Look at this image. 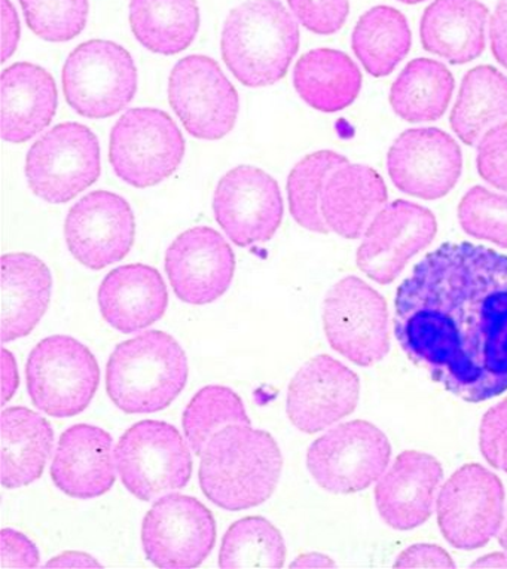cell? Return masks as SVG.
Masks as SVG:
<instances>
[{"instance_id":"6da1fadb","label":"cell","mask_w":507,"mask_h":569,"mask_svg":"<svg viewBox=\"0 0 507 569\" xmlns=\"http://www.w3.org/2000/svg\"><path fill=\"white\" fill-rule=\"evenodd\" d=\"M395 335L409 360L470 403L507 391V256L447 242L399 286Z\"/></svg>"},{"instance_id":"7a4b0ae2","label":"cell","mask_w":507,"mask_h":569,"mask_svg":"<svg viewBox=\"0 0 507 569\" xmlns=\"http://www.w3.org/2000/svg\"><path fill=\"white\" fill-rule=\"evenodd\" d=\"M281 467L284 457L270 433L233 423L206 445L198 479L202 493L220 509L246 510L272 496Z\"/></svg>"},{"instance_id":"3957f363","label":"cell","mask_w":507,"mask_h":569,"mask_svg":"<svg viewBox=\"0 0 507 569\" xmlns=\"http://www.w3.org/2000/svg\"><path fill=\"white\" fill-rule=\"evenodd\" d=\"M188 381V359L171 335L149 330L121 342L106 366V390L126 413L166 409Z\"/></svg>"},{"instance_id":"277c9868","label":"cell","mask_w":507,"mask_h":569,"mask_svg":"<svg viewBox=\"0 0 507 569\" xmlns=\"http://www.w3.org/2000/svg\"><path fill=\"white\" fill-rule=\"evenodd\" d=\"M222 59L246 87L279 82L299 50L297 21L280 0H249L225 21Z\"/></svg>"},{"instance_id":"5b68a950","label":"cell","mask_w":507,"mask_h":569,"mask_svg":"<svg viewBox=\"0 0 507 569\" xmlns=\"http://www.w3.org/2000/svg\"><path fill=\"white\" fill-rule=\"evenodd\" d=\"M175 426L140 421L130 427L115 448L117 470L127 491L153 501L187 487L192 476L191 447Z\"/></svg>"},{"instance_id":"8992f818","label":"cell","mask_w":507,"mask_h":569,"mask_svg":"<svg viewBox=\"0 0 507 569\" xmlns=\"http://www.w3.org/2000/svg\"><path fill=\"white\" fill-rule=\"evenodd\" d=\"M33 405L54 418L83 412L95 399L100 369L95 355L82 342L54 335L39 342L26 366Z\"/></svg>"},{"instance_id":"52a82bcc","label":"cell","mask_w":507,"mask_h":569,"mask_svg":"<svg viewBox=\"0 0 507 569\" xmlns=\"http://www.w3.org/2000/svg\"><path fill=\"white\" fill-rule=\"evenodd\" d=\"M109 156L119 179L135 188H149L179 169L185 140L162 110L131 109L112 128Z\"/></svg>"},{"instance_id":"ba28073f","label":"cell","mask_w":507,"mask_h":569,"mask_svg":"<svg viewBox=\"0 0 507 569\" xmlns=\"http://www.w3.org/2000/svg\"><path fill=\"white\" fill-rule=\"evenodd\" d=\"M324 326L329 346L361 368L389 355L386 299L359 277L342 278L326 295Z\"/></svg>"},{"instance_id":"9c48e42d","label":"cell","mask_w":507,"mask_h":569,"mask_svg":"<svg viewBox=\"0 0 507 569\" xmlns=\"http://www.w3.org/2000/svg\"><path fill=\"white\" fill-rule=\"evenodd\" d=\"M138 90V69L118 43L88 41L66 60V100L81 117L103 119L126 109Z\"/></svg>"},{"instance_id":"30bf717a","label":"cell","mask_w":507,"mask_h":569,"mask_svg":"<svg viewBox=\"0 0 507 569\" xmlns=\"http://www.w3.org/2000/svg\"><path fill=\"white\" fill-rule=\"evenodd\" d=\"M391 445L368 421L339 423L317 439L307 453L308 471L325 491L355 493L377 482L389 466Z\"/></svg>"},{"instance_id":"8fae6325","label":"cell","mask_w":507,"mask_h":569,"mask_svg":"<svg viewBox=\"0 0 507 569\" xmlns=\"http://www.w3.org/2000/svg\"><path fill=\"white\" fill-rule=\"evenodd\" d=\"M100 144L90 128L60 123L30 148L26 178L34 196L51 204L73 200L99 179Z\"/></svg>"},{"instance_id":"7c38bea8","label":"cell","mask_w":507,"mask_h":569,"mask_svg":"<svg viewBox=\"0 0 507 569\" xmlns=\"http://www.w3.org/2000/svg\"><path fill=\"white\" fill-rule=\"evenodd\" d=\"M505 488L480 465L458 469L440 488L438 522L445 540L460 550L487 546L505 520Z\"/></svg>"},{"instance_id":"4fadbf2b","label":"cell","mask_w":507,"mask_h":569,"mask_svg":"<svg viewBox=\"0 0 507 569\" xmlns=\"http://www.w3.org/2000/svg\"><path fill=\"white\" fill-rule=\"evenodd\" d=\"M216 520L197 498L166 493L145 516L142 547L160 568H197L213 550Z\"/></svg>"},{"instance_id":"5bb4252c","label":"cell","mask_w":507,"mask_h":569,"mask_svg":"<svg viewBox=\"0 0 507 569\" xmlns=\"http://www.w3.org/2000/svg\"><path fill=\"white\" fill-rule=\"evenodd\" d=\"M169 99L183 127L197 139H222L236 126L240 108L236 88L210 57L189 56L175 66Z\"/></svg>"},{"instance_id":"9a60e30c","label":"cell","mask_w":507,"mask_h":569,"mask_svg":"<svg viewBox=\"0 0 507 569\" xmlns=\"http://www.w3.org/2000/svg\"><path fill=\"white\" fill-rule=\"evenodd\" d=\"M279 183L257 167L240 166L220 179L213 196L216 222L238 247L270 241L284 220Z\"/></svg>"},{"instance_id":"2e32d148","label":"cell","mask_w":507,"mask_h":569,"mask_svg":"<svg viewBox=\"0 0 507 569\" xmlns=\"http://www.w3.org/2000/svg\"><path fill=\"white\" fill-rule=\"evenodd\" d=\"M438 232L435 214L416 202L398 200L375 216L357 250V267L370 280L390 284L414 256L431 244Z\"/></svg>"},{"instance_id":"e0dca14e","label":"cell","mask_w":507,"mask_h":569,"mask_svg":"<svg viewBox=\"0 0 507 569\" xmlns=\"http://www.w3.org/2000/svg\"><path fill=\"white\" fill-rule=\"evenodd\" d=\"M387 170L400 192L421 200H439L460 180L461 149L439 128H414L391 144Z\"/></svg>"},{"instance_id":"ac0fdd59","label":"cell","mask_w":507,"mask_h":569,"mask_svg":"<svg viewBox=\"0 0 507 569\" xmlns=\"http://www.w3.org/2000/svg\"><path fill=\"white\" fill-rule=\"evenodd\" d=\"M136 223L129 202L117 193H88L70 209L64 237L83 267L103 269L119 262L133 247Z\"/></svg>"},{"instance_id":"d6986e66","label":"cell","mask_w":507,"mask_h":569,"mask_svg":"<svg viewBox=\"0 0 507 569\" xmlns=\"http://www.w3.org/2000/svg\"><path fill=\"white\" fill-rule=\"evenodd\" d=\"M359 396L360 379L351 369L317 356L290 381L286 412L299 431L315 435L355 412Z\"/></svg>"},{"instance_id":"ffe728a7","label":"cell","mask_w":507,"mask_h":569,"mask_svg":"<svg viewBox=\"0 0 507 569\" xmlns=\"http://www.w3.org/2000/svg\"><path fill=\"white\" fill-rule=\"evenodd\" d=\"M166 271L180 301L206 306L227 293L236 272V254L213 228L197 227L171 242Z\"/></svg>"},{"instance_id":"44dd1931","label":"cell","mask_w":507,"mask_h":569,"mask_svg":"<svg viewBox=\"0 0 507 569\" xmlns=\"http://www.w3.org/2000/svg\"><path fill=\"white\" fill-rule=\"evenodd\" d=\"M443 476V466L429 453H400L375 487V505L381 519L398 531L421 527L434 511Z\"/></svg>"},{"instance_id":"7402d4cb","label":"cell","mask_w":507,"mask_h":569,"mask_svg":"<svg viewBox=\"0 0 507 569\" xmlns=\"http://www.w3.org/2000/svg\"><path fill=\"white\" fill-rule=\"evenodd\" d=\"M112 436L90 423H77L60 436L51 478L66 496L92 500L105 496L117 480Z\"/></svg>"},{"instance_id":"603a6c76","label":"cell","mask_w":507,"mask_h":569,"mask_svg":"<svg viewBox=\"0 0 507 569\" xmlns=\"http://www.w3.org/2000/svg\"><path fill=\"white\" fill-rule=\"evenodd\" d=\"M101 316L121 333H138L157 323L169 307L161 273L143 263L110 271L99 289Z\"/></svg>"},{"instance_id":"cb8c5ba5","label":"cell","mask_w":507,"mask_h":569,"mask_svg":"<svg viewBox=\"0 0 507 569\" xmlns=\"http://www.w3.org/2000/svg\"><path fill=\"white\" fill-rule=\"evenodd\" d=\"M57 109L54 78L32 63H17L0 77L2 137L23 143L46 130Z\"/></svg>"},{"instance_id":"d4e9b609","label":"cell","mask_w":507,"mask_h":569,"mask_svg":"<svg viewBox=\"0 0 507 569\" xmlns=\"http://www.w3.org/2000/svg\"><path fill=\"white\" fill-rule=\"evenodd\" d=\"M385 180L368 166L346 164L329 176L321 193V216L329 231L347 240L364 236L387 206Z\"/></svg>"},{"instance_id":"484cf974","label":"cell","mask_w":507,"mask_h":569,"mask_svg":"<svg viewBox=\"0 0 507 569\" xmlns=\"http://www.w3.org/2000/svg\"><path fill=\"white\" fill-rule=\"evenodd\" d=\"M0 264V339L7 343L28 337L42 320L50 306L52 277L33 254H6Z\"/></svg>"},{"instance_id":"4316f807","label":"cell","mask_w":507,"mask_h":569,"mask_svg":"<svg viewBox=\"0 0 507 569\" xmlns=\"http://www.w3.org/2000/svg\"><path fill=\"white\" fill-rule=\"evenodd\" d=\"M488 8L479 0H435L421 17L422 48L451 64H466L485 50Z\"/></svg>"},{"instance_id":"83f0119b","label":"cell","mask_w":507,"mask_h":569,"mask_svg":"<svg viewBox=\"0 0 507 569\" xmlns=\"http://www.w3.org/2000/svg\"><path fill=\"white\" fill-rule=\"evenodd\" d=\"M54 445L51 423L28 408L6 409L0 417V482L8 489L41 478Z\"/></svg>"},{"instance_id":"f1b7e54d","label":"cell","mask_w":507,"mask_h":569,"mask_svg":"<svg viewBox=\"0 0 507 569\" xmlns=\"http://www.w3.org/2000/svg\"><path fill=\"white\" fill-rule=\"evenodd\" d=\"M294 86L312 109L334 113L348 108L357 99L361 90V73L346 52L320 48L298 60Z\"/></svg>"},{"instance_id":"f546056e","label":"cell","mask_w":507,"mask_h":569,"mask_svg":"<svg viewBox=\"0 0 507 569\" xmlns=\"http://www.w3.org/2000/svg\"><path fill=\"white\" fill-rule=\"evenodd\" d=\"M507 122V77L493 66H478L463 78L451 112V127L458 139L478 147L491 128Z\"/></svg>"},{"instance_id":"4dcf8cb0","label":"cell","mask_w":507,"mask_h":569,"mask_svg":"<svg viewBox=\"0 0 507 569\" xmlns=\"http://www.w3.org/2000/svg\"><path fill=\"white\" fill-rule=\"evenodd\" d=\"M130 24L149 51L173 56L196 39L200 11L197 0H131Z\"/></svg>"},{"instance_id":"1f68e13d","label":"cell","mask_w":507,"mask_h":569,"mask_svg":"<svg viewBox=\"0 0 507 569\" xmlns=\"http://www.w3.org/2000/svg\"><path fill=\"white\" fill-rule=\"evenodd\" d=\"M411 43V29L402 12L386 6L365 12L351 34L352 51L375 78L394 72L408 56Z\"/></svg>"},{"instance_id":"d6a6232c","label":"cell","mask_w":507,"mask_h":569,"mask_svg":"<svg viewBox=\"0 0 507 569\" xmlns=\"http://www.w3.org/2000/svg\"><path fill=\"white\" fill-rule=\"evenodd\" d=\"M453 92L454 77L447 66L436 60L416 59L391 86L390 104L404 121H438L447 112Z\"/></svg>"},{"instance_id":"836d02e7","label":"cell","mask_w":507,"mask_h":569,"mask_svg":"<svg viewBox=\"0 0 507 569\" xmlns=\"http://www.w3.org/2000/svg\"><path fill=\"white\" fill-rule=\"evenodd\" d=\"M286 545L279 529L261 516L237 520L223 536L219 551L220 568L284 567Z\"/></svg>"},{"instance_id":"e575fe53","label":"cell","mask_w":507,"mask_h":569,"mask_svg":"<svg viewBox=\"0 0 507 569\" xmlns=\"http://www.w3.org/2000/svg\"><path fill=\"white\" fill-rule=\"evenodd\" d=\"M346 164L348 160L341 153L319 151L307 156L294 167L288 179V196L295 222L308 231L329 232L321 216V193L329 176Z\"/></svg>"},{"instance_id":"d590c367","label":"cell","mask_w":507,"mask_h":569,"mask_svg":"<svg viewBox=\"0 0 507 569\" xmlns=\"http://www.w3.org/2000/svg\"><path fill=\"white\" fill-rule=\"evenodd\" d=\"M233 423L251 426L241 397L223 386L201 388L183 412L185 438L193 453L200 457L210 439Z\"/></svg>"},{"instance_id":"8d00e7d4","label":"cell","mask_w":507,"mask_h":569,"mask_svg":"<svg viewBox=\"0 0 507 569\" xmlns=\"http://www.w3.org/2000/svg\"><path fill=\"white\" fill-rule=\"evenodd\" d=\"M458 222L467 236L507 249V196L474 187L461 198Z\"/></svg>"},{"instance_id":"74e56055","label":"cell","mask_w":507,"mask_h":569,"mask_svg":"<svg viewBox=\"0 0 507 569\" xmlns=\"http://www.w3.org/2000/svg\"><path fill=\"white\" fill-rule=\"evenodd\" d=\"M26 23L37 37L68 42L86 29L88 0H20Z\"/></svg>"},{"instance_id":"f35d334b","label":"cell","mask_w":507,"mask_h":569,"mask_svg":"<svg viewBox=\"0 0 507 569\" xmlns=\"http://www.w3.org/2000/svg\"><path fill=\"white\" fill-rule=\"evenodd\" d=\"M290 10L304 28L316 34H334L346 24L348 0H288Z\"/></svg>"},{"instance_id":"ab89813d","label":"cell","mask_w":507,"mask_h":569,"mask_svg":"<svg viewBox=\"0 0 507 569\" xmlns=\"http://www.w3.org/2000/svg\"><path fill=\"white\" fill-rule=\"evenodd\" d=\"M476 167L485 182L507 192V122L491 128L480 139Z\"/></svg>"},{"instance_id":"60d3db41","label":"cell","mask_w":507,"mask_h":569,"mask_svg":"<svg viewBox=\"0 0 507 569\" xmlns=\"http://www.w3.org/2000/svg\"><path fill=\"white\" fill-rule=\"evenodd\" d=\"M479 448L489 466L507 475V397L484 415Z\"/></svg>"},{"instance_id":"b9f144b4","label":"cell","mask_w":507,"mask_h":569,"mask_svg":"<svg viewBox=\"0 0 507 569\" xmlns=\"http://www.w3.org/2000/svg\"><path fill=\"white\" fill-rule=\"evenodd\" d=\"M38 565L37 546L16 529H2L0 532V568H37Z\"/></svg>"},{"instance_id":"7bdbcfd3","label":"cell","mask_w":507,"mask_h":569,"mask_svg":"<svg viewBox=\"0 0 507 569\" xmlns=\"http://www.w3.org/2000/svg\"><path fill=\"white\" fill-rule=\"evenodd\" d=\"M396 568H454L451 556L443 547L416 545L402 551L396 560Z\"/></svg>"},{"instance_id":"ee69618b","label":"cell","mask_w":507,"mask_h":569,"mask_svg":"<svg viewBox=\"0 0 507 569\" xmlns=\"http://www.w3.org/2000/svg\"><path fill=\"white\" fill-rule=\"evenodd\" d=\"M489 39L494 59L507 69V0H498L489 24Z\"/></svg>"},{"instance_id":"f6af8a7d","label":"cell","mask_w":507,"mask_h":569,"mask_svg":"<svg viewBox=\"0 0 507 569\" xmlns=\"http://www.w3.org/2000/svg\"><path fill=\"white\" fill-rule=\"evenodd\" d=\"M20 39L19 17L10 0H2V61L14 54Z\"/></svg>"},{"instance_id":"bcb514c9","label":"cell","mask_w":507,"mask_h":569,"mask_svg":"<svg viewBox=\"0 0 507 569\" xmlns=\"http://www.w3.org/2000/svg\"><path fill=\"white\" fill-rule=\"evenodd\" d=\"M2 406H6L8 401L14 397L17 388H19L20 377L19 368H17V361L14 355L8 351L7 348H2Z\"/></svg>"},{"instance_id":"7dc6e473","label":"cell","mask_w":507,"mask_h":569,"mask_svg":"<svg viewBox=\"0 0 507 569\" xmlns=\"http://www.w3.org/2000/svg\"><path fill=\"white\" fill-rule=\"evenodd\" d=\"M46 567L50 568H100L101 565L86 553L78 551H66V553L57 556L47 562Z\"/></svg>"},{"instance_id":"c3c4849f","label":"cell","mask_w":507,"mask_h":569,"mask_svg":"<svg viewBox=\"0 0 507 569\" xmlns=\"http://www.w3.org/2000/svg\"><path fill=\"white\" fill-rule=\"evenodd\" d=\"M292 567H301V568H308V567H334V563L330 562L329 558H326V556L321 555H304L301 558H298L292 563Z\"/></svg>"},{"instance_id":"681fc988","label":"cell","mask_w":507,"mask_h":569,"mask_svg":"<svg viewBox=\"0 0 507 569\" xmlns=\"http://www.w3.org/2000/svg\"><path fill=\"white\" fill-rule=\"evenodd\" d=\"M474 567L507 568V553H494L478 560Z\"/></svg>"},{"instance_id":"f907efd6","label":"cell","mask_w":507,"mask_h":569,"mask_svg":"<svg viewBox=\"0 0 507 569\" xmlns=\"http://www.w3.org/2000/svg\"><path fill=\"white\" fill-rule=\"evenodd\" d=\"M498 542H500L503 549L507 550V519L505 527H503L501 531L498 532Z\"/></svg>"},{"instance_id":"816d5d0a","label":"cell","mask_w":507,"mask_h":569,"mask_svg":"<svg viewBox=\"0 0 507 569\" xmlns=\"http://www.w3.org/2000/svg\"><path fill=\"white\" fill-rule=\"evenodd\" d=\"M399 2L407 3V6H417V3L426 2V0H399Z\"/></svg>"}]
</instances>
